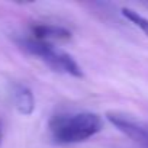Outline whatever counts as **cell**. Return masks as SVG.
<instances>
[{"label":"cell","instance_id":"cell-1","mask_svg":"<svg viewBox=\"0 0 148 148\" xmlns=\"http://www.w3.org/2000/svg\"><path fill=\"white\" fill-rule=\"evenodd\" d=\"M103 129V121L92 112L55 115L49 121V132L57 144H77Z\"/></svg>","mask_w":148,"mask_h":148},{"label":"cell","instance_id":"cell-2","mask_svg":"<svg viewBox=\"0 0 148 148\" xmlns=\"http://www.w3.org/2000/svg\"><path fill=\"white\" fill-rule=\"evenodd\" d=\"M19 45L31 55H35L39 60H42L51 70L62 74H70L73 77H83L82 67L77 64V61L70 54L55 48L52 44L39 41L32 36V38L21 39Z\"/></svg>","mask_w":148,"mask_h":148},{"label":"cell","instance_id":"cell-3","mask_svg":"<svg viewBox=\"0 0 148 148\" xmlns=\"http://www.w3.org/2000/svg\"><path fill=\"white\" fill-rule=\"evenodd\" d=\"M106 118L122 134H125L126 136H129L135 142L148 145V123L136 121L128 115L116 113V112H109L106 115Z\"/></svg>","mask_w":148,"mask_h":148},{"label":"cell","instance_id":"cell-4","mask_svg":"<svg viewBox=\"0 0 148 148\" xmlns=\"http://www.w3.org/2000/svg\"><path fill=\"white\" fill-rule=\"evenodd\" d=\"M34 38L49 42L51 41H67L71 38V32L65 28L57 26V25H36L32 28Z\"/></svg>","mask_w":148,"mask_h":148},{"label":"cell","instance_id":"cell-5","mask_svg":"<svg viewBox=\"0 0 148 148\" xmlns=\"http://www.w3.org/2000/svg\"><path fill=\"white\" fill-rule=\"evenodd\" d=\"M13 103L22 115H31L35 109V99L32 92L23 84H15L12 90Z\"/></svg>","mask_w":148,"mask_h":148},{"label":"cell","instance_id":"cell-6","mask_svg":"<svg viewBox=\"0 0 148 148\" xmlns=\"http://www.w3.org/2000/svg\"><path fill=\"white\" fill-rule=\"evenodd\" d=\"M122 15L128 21H131L135 26H138L145 35H148V19L147 18H144L142 15H139L138 12L131 10V9H122Z\"/></svg>","mask_w":148,"mask_h":148},{"label":"cell","instance_id":"cell-7","mask_svg":"<svg viewBox=\"0 0 148 148\" xmlns=\"http://www.w3.org/2000/svg\"><path fill=\"white\" fill-rule=\"evenodd\" d=\"M2 138H3V125L2 121H0V142H2Z\"/></svg>","mask_w":148,"mask_h":148}]
</instances>
